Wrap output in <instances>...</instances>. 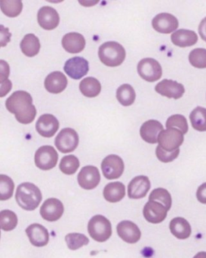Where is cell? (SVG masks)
Segmentation results:
<instances>
[{
  "mask_svg": "<svg viewBox=\"0 0 206 258\" xmlns=\"http://www.w3.org/2000/svg\"><path fill=\"white\" fill-rule=\"evenodd\" d=\"M6 107L10 112L16 115V120L23 124L31 123L37 115L32 96L25 91L15 92L7 99Z\"/></svg>",
  "mask_w": 206,
  "mask_h": 258,
  "instance_id": "cell-1",
  "label": "cell"
},
{
  "mask_svg": "<svg viewBox=\"0 0 206 258\" xmlns=\"http://www.w3.org/2000/svg\"><path fill=\"white\" fill-rule=\"evenodd\" d=\"M18 205L26 211L37 209L43 196L40 188L31 182H23L18 187L16 194Z\"/></svg>",
  "mask_w": 206,
  "mask_h": 258,
  "instance_id": "cell-2",
  "label": "cell"
},
{
  "mask_svg": "<svg viewBox=\"0 0 206 258\" xmlns=\"http://www.w3.org/2000/svg\"><path fill=\"white\" fill-rule=\"evenodd\" d=\"M126 55L124 47L117 42H107L99 48V58L108 67L120 66L124 61Z\"/></svg>",
  "mask_w": 206,
  "mask_h": 258,
  "instance_id": "cell-3",
  "label": "cell"
},
{
  "mask_svg": "<svg viewBox=\"0 0 206 258\" xmlns=\"http://www.w3.org/2000/svg\"><path fill=\"white\" fill-rule=\"evenodd\" d=\"M88 232L94 241L98 242L106 241L112 235L111 221L104 216H94L88 222Z\"/></svg>",
  "mask_w": 206,
  "mask_h": 258,
  "instance_id": "cell-4",
  "label": "cell"
},
{
  "mask_svg": "<svg viewBox=\"0 0 206 258\" xmlns=\"http://www.w3.org/2000/svg\"><path fill=\"white\" fill-rule=\"evenodd\" d=\"M77 133L72 128H64L57 136L55 144L58 151L62 153L73 152L79 145Z\"/></svg>",
  "mask_w": 206,
  "mask_h": 258,
  "instance_id": "cell-5",
  "label": "cell"
},
{
  "mask_svg": "<svg viewBox=\"0 0 206 258\" xmlns=\"http://www.w3.org/2000/svg\"><path fill=\"white\" fill-rule=\"evenodd\" d=\"M138 72L140 77L147 82H155L160 79L162 75L160 64L151 58H144L139 61Z\"/></svg>",
  "mask_w": 206,
  "mask_h": 258,
  "instance_id": "cell-6",
  "label": "cell"
},
{
  "mask_svg": "<svg viewBox=\"0 0 206 258\" xmlns=\"http://www.w3.org/2000/svg\"><path fill=\"white\" fill-rule=\"evenodd\" d=\"M183 134L174 128L164 130L159 134L158 143L164 150L173 152L177 150L183 143Z\"/></svg>",
  "mask_w": 206,
  "mask_h": 258,
  "instance_id": "cell-7",
  "label": "cell"
},
{
  "mask_svg": "<svg viewBox=\"0 0 206 258\" xmlns=\"http://www.w3.org/2000/svg\"><path fill=\"white\" fill-rule=\"evenodd\" d=\"M58 160V153L52 146H42L36 152L35 164L40 170H49L54 168Z\"/></svg>",
  "mask_w": 206,
  "mask_h": 258,
  "instance_id": "cell-8",
  "label": "cell"
},
{
  "mask_svg": "<svg viewBox=\"0 0 206 258\" xmlns=\"http://www.w3.org/2000/svg\"><path fill=\"white\" fill-rule=\"evenodd\" d=\"M124 168V162L118 155H108L102 161V172L108 179H118L123 175Z\"/></svg>",
  "mask_w": 206,
  "mask_h": 258,
  "instance_id": "cell-9",
  "label": "cell"
},
{
  "mask_svg": "<svg viewBox=\"0 0 206 258\" xmlns=\"http://www.w3.org/2000/svg\"><path fill=\"white\" fill-rule=\"evenodd\" d=\"M64 205L58 199L52 198L45 201L40 208V214L46 221L55 222L59 220L64 214Z\"/></svg>",
  "mask_w": 206,
  "mask_h": 258,
  "instance_id": "cell-10",
  "label": "cell"
},
{
  "mask_svg": "<svg viewBox=\"0 0 206 258\" xmlns=\"http://www.w3.org/2000/svg\"><path fill=\"white\" fill-rule=\"evenodd\" d=\"M78 182L85 190H91L98 185L100 175L98 169L94 166H85L78 174Z\"/></svg>",
  "mask_w": 206,
  "mask_h": 258,
  "instance_id": "cell-11",
  "label": "cell"
},
{
  "mask_svg": "<svg viewBox=\"0 0 206 258\" xmlns=\"http://www.w3.org/2000/svg\"><path fill=\"white\" fill-rule=\"evenodd\" d=\"M178 21L169 13H160L152 21L153 29L161 34H171L178 28Z\"/></svg>",
  "mask_w": 206,
  "mask_h": 258,
  "instance_id": "cell-12",
  "label": "cell"
},
{
  "mask_svg": "<svg viewBox=\"0 0 206 258\" xmlns=\"http://www.w3.org/2000/svg\"><path fill=\"white\" fill-rule=\"evenodd\" d=\"M64 72L70 78L79 80L88 74L89 70L88 62L85 58L74 57L66 61L64 64Z\"/></svg>",
  "mask_w": 206,
  "mask_h": 258,
  "instance_id": "cell-13",
  "label": "cell"
},
{
  "mask_svg": "<svg viewBox=\"0 0 206 258\" xmlns=\"http://www.w3.org/2000/svg\"><path fill=\"white\" fill-rule=\"evenodd\" d=\"M168 211L166 208L162 204L155 201H149L144 206L143 214L144 218L149 223L157 224L165 220Z\"/></svg>",
  "mask_w": 206,
  "mask_h": 258,
  "instance_id": "cell-14",
  "label": "cell"
},
{
  "mask_svg": "<svg viewBox=\"0 0 206 258\" xmlns=\"http://www.w3.org/2000/svg\"><path fill=\"white\" fill-rule=\"evenodd\" d=\"M36 129L42 137L46 138L55 136L59 129V122L52 114H46L41 115L36 123Z\"/></svg>",
  "mask_w": 206,
  "mask_h": 258,
  "instance_id": "cell-15",
  "label": "cell"
},
{
  "mask_svg": "<svg viewBox=\"0 0 206 258\" xmlns=\"http://www.w3.org/2000/svg\"><path fill=\"white\" fill-rule=\"evenodd\" d=\"M37 21L42 28L46 31H52L59 25V15L52 7H43L39 10Z\"/></svg>",
  "mask_w": 206,
  "mask_h": 258,
  "instance_id": "cell-16",
  "label": "cell"
},
{
  "mask_svg": "<svg viewBox=\"0 0 206 258\" xmlns=\"http://www.w3.org/2000/svg\"><path fill=\"white\" fill-rule=\"evenodd\" d=\"M156 93L169 99H178L184 94V87L181 84L171 81L163 80L155 87Z\"/></svg>",
  "mask_w": 206,
  "mask_h": 258,
  "instance_id": "cell-17",
  "label": "cell"
},
{
  "mask_svg": "<svg viewBox=\"0 0 206 258\" xmlns=\"http://www.w3.org/2000/svg\"><path fill=\"white\" fill-rule=\"evenodd\" d=\"M119 236L129 244H135L139 241L141 236V230L133 222L124 220L117 225Z\"/></svg>",
  "mask_w": 206,
  "mask_h": 258,
  "instance_id": "cell-18",
  "label": "cell"
},
{
  "mask_svg": "<svg viewBox=\"0 0 206 258\" xmlns=\"http://www.w3.org/2000/svg\"><path fill=\"white\" fill-rule=\"evenodd\" d=\"M150 188V181L146 176H138L132 179L128 186V196L130 199L145 197Z\"/></svg>",
  "mask_w": 206,
  "mask_h": 258,
  "instance_id": "cell-19",
  "label": "cell"
},
{
  "mask_svg": "<svg viewBox=\"0 0 206 258\" xmlns=\"http://www.w3.org/2000/svg\"><path fill=\"white\" fill-rule=\"evenodd\" d=\"M26 233L31 244L36 247H43L49 243V231L39 223L30 225L27 228Z\"/></svg>",
  "mask_w": 206,
  "mask_h": 258,
  "instance_id": "cell-20",
  "label": "cell"
},
{
  "mask_svg": "<svg viewBox=\"0 0 206 258\" xmlns=\"http://www.w3.org/2000/svg\"><path fill=\"white\" fill-rule=\"evenodd\" d=\"M163 130L160 122L156 120H150L143 123L140 130L141 138L150 144L158 143L159 134Z\"/></svg>",
  "mask_w": 206,
  "mask_h": 258,
  "instance_id": "cell-21",
  "label": "cell"
},
{
  "mask_svg": "<svg viewBox=\"0 0 206 258\" xmlns=\"http://www.w3.org/2000/svg\"><path fill=\"white\" fill-rule=\"evenodd\" d=\"M67 79L61 72H54L49 74L45 80V88L50 93L58 94L62 93L67 87Z\"/></svg>",
  "mask_w": 206,
  "mask_h": 258,
  "instance_id": "cell-22",
  "label": "cell"
},
{
  "mask_svg": "<svg viewBox=\"0 0 206 258\" xmlns=\"http://www.w3.org/2000/svg\"><path fill=\"white\" fill-rule=\"evenodd\" d=\"M62 46L69 53H79L85 49V40L79 33H69L63 37Z\"/></svg>",
  "mask_w": 206,
  "mask_h": 258,
  "instance_id": "cell-23",
  "label": "cell"
},
{
  "mask_svg": "<svg viewBox=\"0 0 206 258\" xmlns=\"http://www.w3.org/2000/svg\"><path fill=\"white\" fill-rule=\"evenodd\" d=\"M171 39L173 44L179 47L185 48L195 45L198 41V36L194 31L180 29L174 31Z\"/></svg>",
  "mask_w": 206,
  "mask_h": 258,
  "instance_id": "cell-24",
  "label": "cell"
},
{
  "mask_svg": "<svg viewBox=\"0 0 206 258\" xmlns=\"http://www.w3.org/2000/svg\"><path fill=\"white\" fill-rule=\"evenodd\" d=\"M170 231L178 239H186L192 233L190 224L183 217H175L170 222Z\"/></svg>",
  "mask_w": 206,
  "mask_h": 258,
  "instance_id": "cell-25",
  "label": "cell"
},
{
  "mask_svg": "<svg viewBox=\"0 0 206 258\" xmlns=\"http://www.w3.org/2000/svg\"><path fill=\"white\" fill-rule=\"evenodd\" d=\"M103 195L108 202L117 203L126 196V187L120 182H111L105 187Z\"/></svg>",
  "mask_w": 206,
  "mask_h": 258,
  "instance_id": "cell-26",
  "label": "cell"
},
{
  "mask_svg": "<svg viewBox=\"0 0 206 258\" xmlns=\"http://www.w3.org/2000/svg\"><path fill=\"white\" fill-rule=\"evenodd\" d=\"M22 52L28 57L38 55L40 49V40L34 34H28L25 36L21 43Z\"/></svg>",
  "mask_w": 206,
  "mask_h": 258,
  "instance_id": "cell-27",
  "label": "cell"
},
{
  "mask_svg": "<svg viewBox=\"0 0 206 258\" xmlns=\"http://www.w3.org/2000/svg\"><path fill=\"white\" fill-rule=\"evenodd\" d=\"M79 90L83 96L88 98H94L100 94L101 85L95 78L88 77L81 81L79 84Z\"/></svg>",
  "mask_w": 206,
  "mask_h": 258,
  "instance_id": "cell-28",
  "label": "cell"
},
{
  "mask_svg": "<svg viewBox=\"0 0 206 258\" xmlns=\"http://www.w3.org/2000/svg\"><path fill=\"white\" fill-rule=\"evenodd\" d=\"M135 90L129 84H123L120 86L117 91V99L118 102L123 106H130L135 102Z\"/></svg>",
  "mask_w": 206,
  "mask_h": 258,
  "instance_id": "cell-29",
  "label": "cell"
},
{
  "mask_svg": "<svg viewBox=\"0 0 206 258\" xmlns=\"http://www.w3.org/2000/svg\"><path fill=\"white\" fill-rule=\"evenodd\" d=\"M191 124L195 131H206V109L202 107H196L189 115Z\"/></svg>",
  "mask_w": 206,
  "mask_h": 258,
  "instance_id": "cell-30",
  "label": "cell"
},
{
  "mask_svg": "<svg viewBox=\"0 0 206 258\" xmlns=\"http://www.w3.org/2000/svg\"><path fill=\"white\" fill-rule=\"evenodd\" d=\"M0 6L4 15L10 18L17 17L23 9V4L19 0H1Z\"/></svg>",
  "mask_w": 206,
  "mask_h": 258,
  "instance_id": "cell-31",
  "label": "cell"
},
{
  "mask_svg": "<svg viewBox=\"0 0 206 258\" xmlns=\"http://www.w3.org/2000/svg\"><path fill=\"white\" fill-rule=\"evenodd\" d=\"M149 201H155L162 204L168 211L171 209L172 204L171 194L166 189L162 188H155L153 190L149 196Z\"/></svg>",
  "mask_w": 206,
  "mask_h": 258,
  "instance_id": "cell-32",
  "label": "cell"
},
{
  "mask_svg": "<svg viewBox=\"0 0 206 258\" xmlns=\"http://www.w3.org/2000/svg\"><path fill=\"white\" fill-rule=\"evenodd\" d=\"M18 217L16 213L10 210H4L0 213V226L4 231H12L17 226Z\"/></svg>",
  "mask_w": 206,
  "mask_h": 258,
  "instance_id": "cell-33",
  "label": "cell"
},
{
  "mask_svg": "<svg viewBox=\"0 0 206 258\" xmlns=\"http://www.w3.org/2000/svg\"><path fill=\"white\" fill-rule=\"evenodd\" d=\"M79 161L74 155H67L61 159L60 163V170L64 174H74L79 167Z\"/></svg>",
  "mask_w": 206,
  "mask_h": 258,
  "instance_id": "cell-34",
  "label": "cell"
},
{
  "mask_svg": "<svg viewBox=\"0 0 206 258\" xmlns=\"http://www.w3.org/2000/svg\"><path fill=\"white\" fill-rule=\"evenodd\" d=\"M65 241L68 248L72 250H78L82 246L87 245L89 243V239L85 235L81 233L68 234L66 235Z\"/></svg>",
  "mask_w": 206,
  "mask_h": 258,
  "instance_id": "cell-35",
  "label": "cell"
},
{
  "mask_svg": "<svg viewBox=\"0 0 206 258\" xmlns=\"http://www.w3.org/2000/svg\"><path fill=\"white\" fill-rule=\"evenodd\" d=\"M189 61L194 68L206 69V49L198 48L191 51Z\"/></svg>",
  "mask_w": 206,
  "mask_h": 258,
  "instance_id": "cell-36",
  "label": "cell"
},
{
  "mask_svg": "<svg viewBox=\"0 0 206 258\" xmlns=\"http://www.w3.org/2000/svg\"><path fill=\"white\" fill-rule=\"evenodd\" d=\"M0 182H1L0 199L1 201H6L11 199L13 197L15 188L13 179L7 175H1Z\"/></svg>",
  "mask_w": 206,
  "mask_h": 258,
  "instance_id": "cell-37",
  "label": "cell"
},
{
  "mask_svg": "<svg viewBox=\"0 0 206 258\" xmlns=\"http://www.w3.org/2000/svg\"><path fill=\"white\" fill-rule=\"evenodd\" d=\"M167 129L174 128L178 130L183 134H186L188 132V123L184 116L180 114H174L168 117L166 121Z\"/></svg>",
  "mask_w": 206,
  "mask_h": 258,
  "instance_id": "cell-38",
  "label": "cell"
},
{
  "mask_svg": "<svg viewBox=\"0 0 206 258\" xmlns=\"http://www.w3.org/2000/svg\"><path fill=\"white\" fill-rule=\"evenodd\" d=\"M180 153V149L173 151V152H168L164 150L163 149L158 146L156 149V155L158 159L163 163H169L175 160L178 157Z\"/></svg>",
  "mask_w": 206,
  "mask_h": 258,
  "instance_id": "cell-39",
  "label": "cell"
},
{
  "mask_svg": "<svg viewBox=\"0 0 206 258\" xmlns=\"http://www.w3.org/2000/svg\"><path fill=\"white\" fill-rule=\"evenodd\" d=\"M196 198L200 203L206 205V182L198 187L196 191Z\"/></svg>",
  "mask_w": 206,
  "mask_h": 258,
  "instance_id": "cell-40",
  "label": "cell"
},
{
  "mask_svg": "<svg viewBox=\"0 0 206 258\" xmlns=\"http://www.w3.org/2000/svg\"><path fill=\"white\" fill-rule=\"evenodd\" d=\"M10 75V68L9 64L4 61H1V82L7 81Z\"/></svg>",
  "mask_w": 206,
  "mask_h": 258,
  "instance_id": "cell-41",
  "label": "cell"
},
{
  "mask_svg": "<svg viewBox=\"0 0 206 258\" xmlns=\"http://www.w3.org/2000/svg\"><path fill=\"white\" fill-rule=\"evenodd\" d=\"M12 88L11 81L7 80V81L1 82V97H4L7 93L10 91Z\"/></svg>",
  "mask_w": 206,
  "mask_h": 258,
  "instance_id": "cell-42",
  "label": "cell"
},
{
  "mask_svg": "<svg viewBox=\"0 0 206 258\" xmlns=\"http://www.w3.org/2000/svg\"><path fill=\"white\" fill-rule=\"evenodd\" d=\"M198 34L204 41L206 42V18L203 19L198 26Z\"/></svg>",
  "mask_w": 206,
  "mask_h": 258,
  "instance_id": "cell-43",
  "label": "cell"
},
{
  "mask_svg": "<svg viewBox=\"0 0 206 258\" xmlns=\"http://www.w3.org/2000/svg\"><path fill=\"white\" fill-rule=\"evenodd\" d=\"M193 258H206V252H198V253H196V254L194 256Z\"/></svg>",
  "mask_w": 206,
  "mask_h": 258,
  "instance_id": "cell-44",
  "label": "cell"
}]
</instances>
